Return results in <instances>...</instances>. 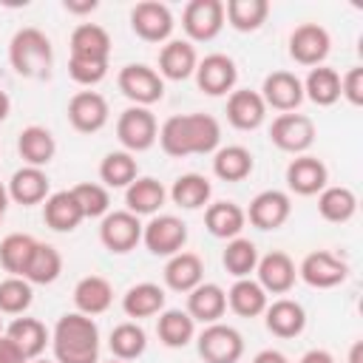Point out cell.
<instances>
[{
  "label": "cell",
  "mask_w": 363,
  "mask_h": 363,
  "mask_svg": "<svg viewBox=\"0 0 363 363\" xmlns=\"http://www.w3.org/2000/svg\"><path fill=\"white\" fill-rule=\"evenodd\" d=\"M156 139L162 150L176 159L196 153H216L221 142V125L210 113H176L164 119Z\"/></svg>",
  "instance_id": "obj_1"
},
{
  "label": "cell",
  "mask_w": 363,
  "mask_h": 363,
  "mask_svg": "<svg viewBox=\"0 0 363 363\" xmlns=\"http://www.w3.org/2000/svg\"><path fill=\"white\" fill-rule=\"evenodd\" d=\"M51 346L57 363H99V329L82 312H68L57 320Z\"/></svg>",
  "instance_id": "obj_2"
},
{
  "label": "cell",
  "mask_w": 363,
  "mask_h": 363,
  "mask_svg": "<svg viewBox=\"0 0 363 363\" xmlns=\"http://www.w3.org/2000/svg\"><path fill=\"white\" fill-rule=\"evenodd\" d=\"M9 62L26 79H48L54 65L51 40L34 26L20 28L9 43Z\"/></svg>",
  "instance_id": "obj_3"
},
{
  "label": "cell",
  "mask_w": 363,
  "mask_h": 363,
  "mask_svg": "<svg viewBox=\"0 0 363 363\" xmlns=\"http://www.w3.org/2000/svg\"><path fill=\"white\" fill-rule=\"evenodd\" d=\"M204 363H238L244 354V337L227 323H207L196 340Z\"/></svg>",
  "instance_id": "obj_4"
},
{
  "label": "cell",
  "mask_w": 363,
  "mask_h": 363,
  "mask_svg": "<svg viewBox=\"0 0 363 363\" xmlns=\"http://www.w3.org/2000/svg\"><path fill=\"white\" fill-rule=\"evenodd\" d=\"M159 136V125H156V116L142 108V105H130L119 113L116 119V139L122 142V147L128 153H142L147 147H153Z\"/></svg>",
  "instance_id": "obj_5"
},
{
  "label": "cell",
  "mask_w": 363,
  "mask_h": 363,
  "mask_svg": "<svg viewBox=\"0 0 363 363\" xmlns=\"http://www.w3.org/2000/svg\"><path fill=\"white\" fill-rule=\"evenodd\" d=\"M116 85L133 105H142V108H147L164 96V79L150 65H142V62L125 65L116 77Z\"/></svg>",
  "instance_id": "obj_6"
},
{
  "label": "cell",
  "mask_w": 363,
  "mask_h": 363,
  "mask_svg": "<svg viewBox=\"0 0 363 363\" xmlns=\"http://www.w3.org/2000/svg\"><path fill=\"white\" fill-rule=\"evenodd\" d=\"M182 28L196 43H210L224 28V3L221 0H190L182 11Z\"/></svg>",
  "instance_id": "obj_7"
},
{
  "label": "cell",
  "mask_w": 363,
  "mask_h": 363,
  "mask_svg": "<svg viewBox=\"0 0 363 363\" xmlns=\"http://www.w3.org/2000/svg\"><path fill=\"white\" fill-rule=\"evenodd\" d=\"M142 221L139 216L128 213V210H108L102 216V224H99V241L105 250L122 255V252H130L139 241H142Z\"/></svg>",
  "instance_id": "obj_8"
},
{
  "label": "cell",
  "mask_w": 363,
  "mask_h": 363,
  "mask_svg": "<svg viewBox=\"0 0 363 363\" xmlns=\"http://www.w3.org/2000/svg\"><path fill=\"white\" fill-rule=\"evenodd\" d=\"M269 139H272V145L278 150L301 156L315 142V122L309 116H303V113H281V116L272 119Z\"/></svg>",
  "instance_id": "obj_9"
},
{
  "label": "cell",
  "mask_w": 363,
  "mask_h": 363,
  "mask_svg": "<svg viewBox=\"0 0 363 363\" xmlns=\"http://www.w3.org/2000/svg\"><path fill=\"white\" fill-rule=\"evenodd\" d=\"M173 14L159 0H142L130 9V28L145 43H164L173 34Z\"/></svg>",
  "instance_id": "obj_10"
},
{
  "label": "cell",
  "mask_w": 363,
  "mask_h": 363,
  "mask_svg": "<svg viewBox=\"0 0 363 363\" xmlns=\"http://www.w3.org/2000/svg\"><path fill=\"white\" fill-rule=\"evenodd\" d=\"M142 241L153 255H176L187 241V224L176 216H153L142 227Z\"/></svg>",
  "instance_id": "obj_11"
},
{
  "label": "cell",
  "mask_w": 363,
  "mask_h": 363,
  "mask_svg": "<svg viewBox=\"0 0 363 363\" xmlns=\"http://www.w3.org/2000/svg\"><path fill=\"white\" fill-rule=\"evenodd\" d=\"M298 275L303 278V284H309V286H315V289H332V286H337V284L346 281L349 267H346V261L337 258L335 252H329V250H315V252H309V255L301 261Z\"/></svg>",
  "instance_id": "obj_12"
},
{
  "label": "cell",
  "mask_w": 363,
  "mask_h": 363,
  "mask_svg": "<svg viewBox=\"0 0 363 363\" xmlns=\"http://www.w3.org/2000/svg\"><path fill=\"white\" fill-rule=\"evenodd\" d=\"M332 48V37L318 23H301L289 34V57L301 65H320Z\"/></svg>",
  "instance_id": "obj_13"
},
{
  "label": "cell",
  "mask_w": 363,
  "mask_h": 363,
  "mask_svg": "<svg viewBox=\"0 0 363 363\" xmlns=\"http://www.w3.org/2000/svg\"><path fill=\"white\" fill-rule=\"evenodd\" d=\"M289 213H292V201H289V196L284 190H261L250 201L244 216L258 230H278L281 224H286Z\"/></svg>",
  "instance_id": "obj_14"
},
{
  "label": "cell",
  "mask_w": 363,
  "mask_h": 363,
  "mask_svg": "<svg viewBox=\"0 0 363 363\" xmlns=\"http://www.w3.org/2000/svg\"><path fill=\"white\" fill-rule=\"evenodd\" d=\"M261 99H264L267 108L292 113L303 102V85L292 71H272V74L264 77Z\"/></svg>",
  "instance_id": "obj_15"
},
{
  "label": "cell",
  "mask_w": 363,
  "mask_h": 363,
  "mask_svg": "<svg viewBox=\"0 0 363 363\" xmlns=\"http://www.w3.org/2000/svg\"><path fill=\"white\" fill-rule=\"evenodd\" d=\"M108 113H111L108 111V102L96 91H79L68 102V122L79 133H96V130H102L105 122H108Z\"/></svg>",
  "instance_id": "obj_16"
},
{
  "label": "cell",
  "mask_w": 363,
  "mask_h": 363,
  "mask_svg": "<svg viewBox=\"0 0 363 363\" xmlns=\"http://www.w3.org/2000/svg\"><path fill=\"white\" fill-rule=\"evenodd\" d=\"M255 272H258V284L264 292H272V295H284L295 286V278H298V269H295V261L281 252V250H272L267 252L264 258H258L255 264Z\"/></svg>",
  "instance_id": "obj_17"
},
{
  "label": "cell",
  "mask_w": 363,
  "mask_h": 363,
  "mask_svg": "<svg viewBox=\"0 0 363 363\" xmlns=\"http://www.w3.org/2000/svg\"><path fill=\"white\" fill-rule=\"evenodd\" d=\"M235 79H238V68L227 54H207L196 65V82L210 96H221V94L233 91Z\"/></svg>",
  "instance_id": "obj_18"
},
{
  "label": "cell",
  "mask_w": 363,
  "mask_h": 363,
  "mask_svg": "<svg viewBox=\"0 0 363 363\" xmlns=\"http://www.w3.org/2000/svg\"><path fill=\"white\" fill-rule=\"evenodd\" d=\"M326 182H329V170L318 156L301 153L286 164V184L298 196H315L326 187Z\"/></svg>",
  "instance_id": "obj_19"
},
{
  "label": "cell",
  "mask_w": 363,
  "mask_h": 363,
  "mask_svg": "<svg viewBox=\"0 0 363 363\" xmlns=\"http://www.w3.org/2000/svg\"><path fill=\"white\" fill-rule=\"evenodd\" d=\"M196 65H199V57L190 40H167L159 51V77L164 79L182 82L196 74Z\"/></svg>",
  "instance_id": "obj_20"
},
{
  "label": "cell",
  "mask_w": 363,
  "mask_h": 363,
  "mask_svg": "<svg viewBox=\"0 0 363 363\" xmlns=\"http://www.w3.org/2000/svg\"><path fill=\"white\" fill-rule=\"evenodd\" d=\"M267 119V105L261 99L258 91H250V88H241V91H233L230 99H227V122L238 130H255L261 128V122Z\"/></svg>",
  "instance_id": "obj_21"
},
{
  "label": "cell",
  "mask_w": 363,
  "mask_h": 363,
  "mask_svg": "<svg viewBox=\"0 0 363 363\" xmlns=\"http://www.w3.org/2000/svg\"><path fill=\"white\" fill-rule=\"evenodd\" d=\"M111 303H113V286H111L108 278L85 275V278L77 281V286H74V306H77V312L94 318V315L108 312Z\"/></svg>",
  "instance_id": "obj_22"
},
{
  "label": "cell",
  "mask_w": 363,
  "mask_h": 363,
  "mask_svg": "<svg viewBox=\"0 0 363 363\" xmlns=\"http://www.w3.org/2000/svg\"><path fill=\"white\" fill-rule=\"evenodd\" d=\"M264 315H267V329L275 337H298L306 326V312L292 298H278V301L267 303Z\"/></svg>",
  "instance_id": "obj_23"
},
{
  "label": "cell",
  "mask_w": 363,
  "mask_h": 363,
  "mask_svg": "<svg viewBox=\"0 0 363 363\" xmlns=\"http://www.w3.org/2000/svg\"><path fill=\"white\" fill-rule=\"evenodd\" d=\"M6 190H9V199L17 201V204H23V207L40 204V201L48 199V176H45L43 167L26 164V167L14 170V176H11V182H9Z\"/></svg>",
  "instance_id": "obj_24"
},
{
  "label": "cell",
  "mask_w": 363,
  "mask_h": 363,
  "mask_svg": "<svg viewBox=\"0 0 363 363\" xmlns=\"http://www.w3.org/2000/svg\"><path fill=\"white\" fill-rule=\"evenodd\" d=\"M82 218H85V216H82V207H79V201L74 199L71 190H57V193H51V196L45 199V204H43V221H45L51 230H57V233H71V230H77Z\"/></svg>",
  "instance_id": "obj_25"
},
{
  "label": "cell",
  "mask_w": 363,
  "mask_h": 363,
  "mask_svg": "<svg viewBox=\"0 0 363 363\" xmlns=\"http://www.w3.org/2000/svg\"><path fill=\"white\" fill-rule=\"evenodd\" d=\"M227 309V292L218 284H199L187 292V315L201 323H218V318Z\"/></svg>",
  "instance_id": "obj_26"
},
{
  "label": "cell",
  "mask_w": 363,
  "mask_h": 363,
  "mask_svg": "<svg viewBox=\"0 0 363 363\" xmlns=\"http://www.w3.org/2000/svg\"><path fill=\"white\" fill-rule=\"evenodd\" d=\"M71 57L108 62V57H111V34L96 23H79L71 31Z\"/></svg>",
  "instance_id": "obj_27"
},
{
  "label": "cell",
  "mask_w": 363,
  "mask_h": 363,
  "mask_svg": "<svg viewBox=\"0 0 363 363\" xmlns=\"http://www.w3.org/2000/svg\"><path fill=\"white\" fill-rule=\"evenodd\" d=\"M164 199H167V190L153 176H136L125 187V204H128V213L133 216H153L164 204Z\"/></svg>",
  "instance_id": "obj_28"
},
{
  "label": "cell",
  "mask_w": 363,
  "mask_h": 363,
  "mask_svg": "<svg viewBox=\"0 0 363 363\" xmlns=\"http://www.w3.org/2000/svg\"><path fill=\"white\" fill-rule=\"evenodd\" d=\"M204 278V264L196 252H176L170 255V261L164 264V284L176 292H190L201 284Z\"/></svg>",
  "instance_id": "obj_29"
},
{
  "label": "cell",
  "mask_w": 363,
  "mask_h": 363,
  "mask_svg": "<svg viewBox=\"0 0 363 363\" xmlns=\"http://www.w3.org/2000/svg\"><path fill=\"white\" fill-rule=\"evenodd\" d=\"M17 150H20V156L26 159V164L43 167V164H48V162L54 159L57 142H54V136H51L48 128H43V125H28V128H23L20 136H17Z\"/></svg>",
  "instance_id": "obj_30"
},
{
  "label": "cell",
  "mask_w": 363,
  "mask_h": 363,
  "mask_svg": "<svg viewBox=\"0 0 363 363\" xmlns=\"http://www.w3.org/2000/svg\"><path fill=\"white\" fill-rule=\"evenodd\" d=\"M122 309H125L128 318H150V315H159L164 309V289L159 284H150V281L133 284L122 295Z\"/></svg>",
  "instance_id": "obj_31"
},
{
  "label": "cell",
  "mask_w": 363,
  "mask_h": 363,
  "mask_svg": "<svg viewBox=\"0 0 363 363\" xmlns=\"http://www.w3.org/2000/svg\"><path fill=\"white\" fill-rule=\"evenodd\" d=\"M204 224H207L210 235H216V238H235V235H241L247 216L235 201H216L204 210Z\"/></svg>",
  "instance_id": "obj_32"
},
{
  "label": "cell",
  "mask_w": 363,
  "mask_h": 363,
  "mask_svg": "<svg viewBox=\"0 0 363 363\" xmlns=\"http://www.w3.org/2000/svg\"><path fill=\"white\" fill-rule=\"evenodd\" d=\"M213 173L221 182H244L252 173V153L244 145L218 147L213 156Z\"/></svg>",
  "instance_id": "obj_33"
},
{
  "label": "cell",
  "mask_w": 363,
  "mask_h": 363,
  "mask_svg": "<svg viewBox=\"0 0 363 363\" xmlns=\"http://www.w3.org/2000/svg\"><path fill=\"white\" fill-rule=\"evenodd\" d=\"M227 306L241 318H255L267 309V292L252 278H235L227 292Z\"/></svg>",
  "instance_id": "obj_34"
},
{
  "label": "cell",
  "mask_w": 363,
  "mask_h": 363,
  "mask_svg": "<svg viewBox=\"0 0 363 363\" xmlns=\"http://www.w3.org/2000/svg\"><path fill=\"white\" fill-rule=\"evenodd\" d=\"M6 335L17 343V349H20L28 360L40 357L43 349H45V343H48V329H45L43 320H37V318H14V320L9 323V329H6Z\"/></svg>",
  "instance_id": "obj_35"
},
{
  "label": "cell",
  "mask_w": 363,
  "mask_h": 363,
  "mask_svg": "<svg viewBox=\"0 0 363 363\" xmlns=\"http://www.w3.org/2000/svg\"><path fill=\"white\" fill-rule=\"evenodd\" d=\"M301 85H303V96H309L320 108L335 105L340 99V74L329 65H315Z\"/></svg>",
  "instance_id": "obj_36"
},
{
  "label": "cell",
  "mask_w": 363,
  "mask_h": 363,
  "mask_svg": "<svg viewBox=\"0 0 363 363\" xmlns=\"http://www.w3.org/2000/svg\"><path fill=\"white\" fill-rule=\"evenodd\" d=\"M156 335L167 349H182L196 335V320L182 309H164L156 323Z\"/></svg>",
  "instance_id": "obj_37"
},
{
  "label": "cell",
  "mask_w": 363,
  "mask_h": 363,
  "mask_svg": "<svg viewBox=\"0 0 363 363\" xmlns=\"http://www.w3.org/2000/svg\"><path fill=\"white\" fill-rule=\"evenodd\" d=\"M318 213L332 224H343L357 213V196L349 187H323L318 193Z\"/></svg>",
  "instance_id": "obj_38"
},
{
  "label": "cell",
  "mask_w": 363,
  "mask_h": 363,
  "mask_svg": "<svg viewBox=\"0 0 363 363\" xmlns=\"http://www.w3.org/2000/svg\"><path fill=\"white\" fill-rule=\"evenodd\" d=\"M34 247H37V238L26 235V233H11L0 241V264L6 272L23 278L26 269H28V261L34 255Z\"/></svg>",
  "instance_id": "obj_39"
},
{
  "label": "cell",
  "mask_w": 363,
  "mask_h": 363,
  "mask_svg": "<svg viewBox=\"0 0 363 363\" xmlns=\"http://www.w3.org/2000/svg\"><path fill=\"white\" fill-rule=\"evenodd\" d=\"M210 193H213V187H210L207 176H201V173H184V176H179V179L173 182V187H170L173 204L184 207V210H199V207H204V204L210 201Z\"/></svg>",
  "instance_id": "obj_40"
},
{
  "label": "cell",
  "mask_w": 363,
  "mask_h": 363,
  "mask_svg": "<svg viewBox=\"0 0 363 363\" xmlns=\"http://www.w3.org/2000/svg\"><path fill=\"white\" fill-rule=\"evenodd\" d=\"M108 346H111V354H113L116 360H125V363H128V360H136V357L145 352L147 335H145V329L136 326L133 320H125V323H119V326L111 329Z\"/></svg>",
  "instance_id": "obj_41"
},
{
  "label": "cell",
  "mask_w": 363,
  "mask_h": 363,
  "mask_svg": "<svg viewBox=\"0 0 363 363\" xmlns=\"http://www.w3.org/2000/svg\"><path fill=\"white\" fill-rule=\"evenodd\" d=\"M60 272H62V255H60V250L51 247V244L37 241L34 255H31L28 269H26L23 278L28 284H54L60 278Z\"/></svg>",
  "instance_id": "obj_42"
},
{
  "label": "cell",
  "mask_w": 363,
  "mask_h": 363,
  "mask_svg": "<svg viewBox=\"0 0 363 363\" xmlns=\"http://www.w3.org/2000/svg\"><path fill=\"white\" fill-rule=\"evenodd\" d=\"M267 14H269V3L267 0H227V6H224V17L235 31L261 28Z\"/></svg>",
  "instance_id": "obj_43"
},
{
  "label": "cell",
  "mask_w": 363,
  "mask_h": 363,
  "mask_svg": "<svg viewBox=\"0 0 363 363\" xmlns=\"http://www.w3.org/2000/svg\"><path fill=\"white\" fill-rule=\"evenodd\" d=\"M221 264L233 278H250V272H255V264H258V250L250 238L235 235L227 241L221 252Z\"/></svg>",
  "instance_id": "obj_44"
},
{
  "label": "cell",
  "mask_w": 363,
  "mask_h": 363,
  "mask_svg": "<svg viewBox=\"0 0 363 363\" xmlns=\"http://www.w3.org/2000/svg\"><path fill=\"white\" fill-rule=\"evenodd\" d=\"M139 167H136V159L133 153L128 150H113L102 159L99 164V179H102V187H128L133 179H136Z\"/></svg>",
  "instance_id": "obj_45"
},
{
  "label": "cell",
  "mask_w": 363,
  "mask_h": 363,
  "mask_svg": "<svg viewBox=\"0 0 363 363\" xmlns=\"http://www.w3.org/2000/svg\"><path fill=\"white\" fill-rule=\"evenodd\" d=\"M34 301L31 284L26 278H6L0 281V315H23Z\"/></svg>",
  "instance_id": "obj_46"
},
{
  "label": "cell",
  "mask_w": 363,
  "mask_h": 363,
  "mask_svg": "<svg viewBox=\"0 0 363 363\" xmlns=\"http://www.w3.org/2000/svg\"><path fill=\"white\" fill-rule=\"evenodd\" d=\"M71 193H74V199L79 201L85 218H99V216H105L108 207H111L108 187H102V184H96V182H82V184L71 187Z\"/></svg>",
  "instance_id": "obj_47"
},
{
  "label": "cell",
  "mask_w": 363,
  "mask_h": 363,
  "mask_svg": "<svg viewBox=\"0 0 363 363\" xmlns=\"http://www.w3.org/2000/svg\"><path fill=\"white\" fill-rule=\"evenodd\" d=\"M68 74H71V79L79 82V85H96V82L105 79V74H108V62L71 57V60H68Z\"/></svg>",
  "instance_id": "obj_48"
},
{
  "label": "cell",
  "mask_w": 363,
  "mask_h": 363,
  "mask_svg": "<svg viewBox=\"0 0 363 363\" xmlns=\"http://www.w3.org/2000/svg\"><path fill=\"white\" fill-rule=\"evenodd\" d=\"M340 96H346L354 108L363 105V68L354 65L340 77Z\"/></svg>",
  "instance_id": "obj_49"
},
{
  "label": "cell",
  "mask_w": 363,
  "mask_h": 363,
  "mask_svg": "<svg viewBox=\"0 0 363 363\" xmlns=\"http://www.w3.org/2000/svg\"><path fill=\"white\" fill-rule=\"evenodd\" d=\"M0 363H28V357L17 349L9 335H0Z\"/></svg>",
  "instance_id": "obj_50"
},
{
  "label": "cell",
  "mask_w": 363,
  "mask_h": 363,
  "mask_svg": "<svg viewBox=\"0 0 363 363\" xmlns=\"http://www.w3.org/2000/svg\"><path fill=\"white\" fill-rule=\"evenodd\" d=\"M298 363H335V357L326 349H309Z\"/></svg>",
  "instance_id": "obj_51"
},
{
  "label": "cell",
  "mask_w": 363,
  "mask_h": 363,
  "mask_svg": "<svg viewBox=\"0 0 363 363\" xmlns=\"http://www.w3.org/2000/svg\"><path fill=\"white\" fill-rule=\"evenodd\" d=\"M252 363H289V360H286V354H281L278 349H264V352H258V354L252 357Z\"/></svg>",
  "instance_id": "obj_52"
},
{
  "label": "cell",
  "mask_w": 363,
  "mask_h": 363,
  "mask_svg": "<svg viewBox=\"0 0 363 363\" xmlns=\"http://www.w3.org/2000/svg\"><path fill=\"white\" fill-rule=\"evenodd\" d=\"M65 9H68V11H74V14H85V11H94V9H96V0H85V3L65 0Z\"/></svg>",
  "instance_id": "obj_53"
},
{
  "label": "cell",
  "mask_w": 363,
  "mask_h": 363,
  "mask_svg": "<svg viewBox=\"0 0 363 363\" xmlns=\"http://www.w3.org/2000/svg\"><path fill=\"white\" fill-rule=\"evenodd\" d=\"M349 363H363V340H357L349 352Z\"/></svg>",
  "instance_id": "obj_54"
},
{
  "label": "cell",
  "mask_w": 363,
  "mask_h": 363,
  "mask_svg": "<svg viewBox=\"0 0 363 363\" xmlns=\"http://www.w3.org/2000/svg\"><path fill=\"white\" fill-rule=\"evenodd\" d=\"M9 108H11V102H9V96H6L3 91H0V122H3L6 116H9Z\"/></svg>",
  "instance_id": "obj_55"
},
{
  "label": "cell",
  "mask_w": 363,
  "mask_h": 363,
  "mask_svg": "<svg viewBox=\"0 0 363 363\" xmlns=\"http://www.w3.org/2000/svg\"><path fill=\"white\" fill-rule=\"evenodd\" d=\"M0 207H3V210L9 207V190H6L3 184H0Z\"/></svg>",
  "instance_id": "obj_56"
},
{
  "label": "cell",
  "mask_w": 363,
  "mask_h": 363,
  "mask_svg": "<svg viewBox=\"0 0 363 363\" xmlns=\"http://www.w3.org/2000/svg\"><path fill=\"white\" fill-rule=\"evenodd\" d=\"M31 363H48V360H37V357H34V360H31Z\"/></svg>",
  "instance_id": "obj_57"
},
{
  "label": "cell",
  "mask_w": 363,
  "mask_h": 363,
  "mask_svg": "<svg viewBox=\"0 0 363 363\" xmlns=\"http://www.w3.org/2000/svg\"><path fill=\"white\" fill-rule=\"evenodd\" d=\"M3 213H6V210H3V207H0V221H3Z\"/></svg>",
  "instance_id": "obj_58"
},
{
  "label": "cell",
  "mask_w": 363,
  "mask_h": 363,
  "mask_svg": "<svg viewBox=\"0 0 363 363\" xmlns=\"http://www.w3.org/2000/svg\"><path fill=\"white\" fill-rule=\"evenodd\" d=\"M0 335H3V318H0Z\"/></svg>",
  "instance_id": "obj_59"
},
{
  "label": "cell",
  "mask_w": 363,
  "mask_h": 363,
  "mask_svg": "<svg viewBox=\"0 0 363 363\" xmlns=\"http://www.w3.org/2000/svg\"><path fill=\"white\" fill-rule=\"evenodd\" d=\"M111 363H125V360H111Z\"/></svg>",
  "instance_id": "obj_60"
}]
</instances>
